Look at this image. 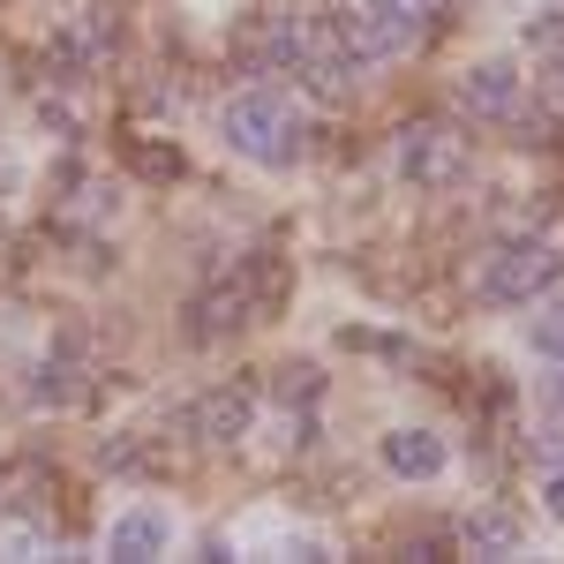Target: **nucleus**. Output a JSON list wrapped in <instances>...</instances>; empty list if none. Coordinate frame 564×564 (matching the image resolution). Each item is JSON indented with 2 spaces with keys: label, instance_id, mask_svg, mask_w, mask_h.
<instances>
[{
  "label": "nucleus",
  "instance_id": "obj_1",
  "mask_svg": "<svg viewBox=\"0 0 564 564\" xmlns=\"http://www.w3.org/2000/svg\"><path fill=\"white\" fill-rule=\"evenodd\" d=\"M218 129L226 143L241 151V159H257V166H294L302 159V143H294V113H286V98H271V90H241L226 113H218Z\"/></svg>",
  "mask_w": 564,
  "mask_h": 564
},
{
  "label": "nucleus",
  "instance_id": "obj_2",
  "mask_svg": "<svg viewBox=\"0 0 564 564\" xmlns=\"http://www.w3.org/2000/svg\"><path fill=\"white\" fill-rule=\"evenodd\" d=\"M557 279H564V257L550 241H505V249H489V263H481V302L489 308L542 302Z\"/></svg>",
  "mask_w": 564,
  "mask_h": 564
},
{
  "label": "nucleus",
  "instance_id": "obj_3",
  "mask_svg": "<svg viewBox=\"0 0 564 564\" xmlns=\"http://www.w3.org/2000/svg\"><path fill=\"white\" fill-rule=\"evenodd\" d=\"M467 166H475V151H467V135H459V129L422 121V129L399 135V174L414 181L422 196H430V188H459V181H467Z\"/></svg>",
  "mask_w": 564,
  "mask_h": 564
},
{
  "label": "nucleus",
  "instance_id": "obj_4",
  "mask_svg": "<svg viewBox=\"0 0 564 564\" xmlns=\"http://www.w3.org/2000/svg\"><path fill=\"white\" fill-rule=\"evenodd\" d=\"M414 39H422V15L384 8V0H369V15H347L354 61H399V53H414Z\"/></svg>",
  "mask_w": 564,
  "mask_h": 564
},
{
  "label": "nucleus",
  "instance_id": "obj_5",
  "mask_svg": "<svg viewBox=\"0 0 564 564\" xmlns=\"http://www.w3.org/2000/svg\"><path fill=\"white\" fill-rule=\"evenodd\" d=\"M249 414H257V391L218 384V391H204V399L188 406V430L204 436V444H234V436H249Z\"/></svg>",
  "mask_w": 564,
  "mask_h": 564
},
{
  "label": "nucleus",
  "instance_id": "obj_6",
  "mask_svg": "<svg viewBox=\"0 0 564 564\" xmlns=\"http://www.w3.org/2000/svg\"><path fill=\"white\" fill-rule=\"evenodd\" d=\"M188 316H196V324H188V339H204V347H212V339H234L257 308H249V286H241V279H218V286L188 308Z\"/></svg>",
  "mask_w": 564,
  "mask_h": 564
},
{
  "label": "nucleus",
  "instance_id": "obj_7",
  "mask_svg": "<svg viewBox=\"0 0 564 564\" xmlns=\"http://www.w3.org/2000/svg\"><path fill=\"white\" fill-rule=\"evenodd\" d=\"M459 98L475 106L481 121H505V113L520 106V68H512V61H475L467 84H459Z\"/></svg>",
  "mask_w": 564,
  "mask_h": 564
},
{
  "label": "nucleus",
  "instance_id": "obj_8",
  "mask_svg": "<svg viewBox=\"0 0 564 564\" xmlns=\"http://www.w3.org/2000/svg\"><path fill=\"white\" fill-rule=\"evenodd\" d=\"M384 467H391L399 481L444 475V436H430V430H391V436H384Z\"/></svg>",
  "mask_w": 564,
  "mask_h": 564
},
{
  "label": "nucleus",
  "instance_id": "obj_9",
  "mask_svg": "<svg viewBox=\"0 0 564 564\" xmlns=\"http://www.w3.org/2000/svg\"><path fill=\"white\" fill-rule=\"evenodd\" d=\"M106 550H113V557H129V564L159 557V550H166V512H151V505L121 512V520L106 527Z\"/></svg>",
  "mask_w": 564,
  "mask_h": 564
},
{
  "label": "nucleus",
  "instance_id": "obj_10",
  "mask_svg": "<svg viewBox=\"0 0 564 564\" xmlns=\"http://www.w3.org/2000/svg\"><path fill=\"white\" fill-rule=\"evenodd\" d=\"M459 542H467L475 557H512V550H520V520H512V512H497V505H481V512L459 520Z\"/></svg>",
  "mask_w": 564,
  "mask_h": 564
},
{
  "label": "nucleus",
  "instance_id": "obj_11",
  "mask_svg": "<svg viewBox=\"0 0 564 564\" xmlns=\"http://www.w3.org/2000/svg\"><path fill=\"white\" fill-rule=\"evenodd\" d=\"M241 286H249V308H257L263 324H271V316L286 308V286H294V271H286V257H271V249H263V257H249Z\"/></svg>",
  "mask_w": 564,
  "mask_h": 564
},
{
  "label": "nucleus",
  "instance_id": "obj_12",
  "mask_svg": "<svg viewBox=\"0 0 564 564\" xmlns=\"http://www.w3.org/2000/svg\"><path fill=\"white\" fill-rule=\"evenodd\" d=\"M129 174L135 181H181L188 159H181V143H166V135H143V143H129Z\"/></svg>",
  "mask_w": 564,
  "mask_h": 564
},
{
  "label": "nucleus",
  "instance_id": "obj_13",
  "mask_svg": "<svg viewBox=\"0 0 564 564\" xmlns=\"http://www.w3.org/2000/svg\"><path fill=\"white\" fill-rule=\"evenodd\" d=\"M271 399H279V406H316V399H324V369H316V361H279V369H271Z\"/></svg>",
  "mask_w": 564,
  "mask_h": 564
},
{
  "label": "nucleus",
  "instance_id": "obj_14",
  "mask_svg": "<svg viewBox=\"0 0 564 564\" xmlns=\"http://www.w3.org/2000/svg\"><path fill=\"white\" fill-rule=\"evenodd\" d=\"M98 467H106V475H159V452H151L143 436H106V444H98Z\"/></svg>",
  "mask_w": 564,
  "mask_h": 564
},
{
  "label": "nucleus",
  "instance_id": "obj_15",
  "mask_svg": "<svg viewBox=\"0 0 564 564\" xmlns=\"http://www.w3.org/2000/svg\"><path fill=\"white\" fill-rule=\"evenodd\" d=\"M0 550H8V557H39L45 534H39L31 520H0Z\"/></svg>",
  "mask_w": 564,
  "mask_h": 564
},
{
  "label": "nucleus",
  "instance_id": "obj_16",
  "mask_svg": "<svg viewBox=\"0 0 564 564\" xmlns=\"http://www.w3.org/2000/svg\"><path fill=\"white\" fill-rule=\"evenodd\" d=\"M534 354H550V361H564V308H550V316H534Z\"/></svg>",
  "mask_w": 564,
  "mask_h": 564
},
{
  "label": "nucleus",
  "instance_id": "obj_17",
  "mask_svg": "<svg viewBox=\"0 0 564 564\" xmlns=\"http://www.w3.org/2000/svg\"><path fill=\"white\" fill-rule=\"evenodd\" d=\"M542 98L564 113V45H550V61H542Z\"/></svg>",
  "mask_w": 564,
  "mask_h": 564
},
{
  "label": "nucleus",
  "instance_id": "obj_18",
  "mask_svg": "<svg viewBox=\"0 0 564 564\" xmlns=\"http://www.w3.org/2000/svg\"><path fill=\"white\" fill-rule=\"evenodd\" d=\"M542 512H550V520H564V475L542 481Z\"/></svg>",
  "mask_w": 564,
  "mask_h": 564
},
{
  "label": "nucleus",
  "instance_id": "obj_19",
  "mask_svg": "<svg viewBox=\"0 0 564 564\" xmlns=\"http://www.w3.org/2000/svg\"><path fill=\"white\" fill-rule=\"evenodd\" d=\"M384 8H406V15H436L444 0H384Z\"/></svg>",
  "mask_w": 564,
  "mask_h": 564
},
{
  "label": "nucleus",
  "instance_id": "obj_20",
  "mask_svg": "<svg viewBox=\"0 0 564 564\" xmlns=\"http://www.w3.org/2000/svg\"><path fill=\"white\" fill-rule=\"evenodd\" d=\"M8 181H15V159H8V151H0V188H8Z\"/></svg>",
  "mask_w": 564,
  "mask_h": 564
}]
</instances>
